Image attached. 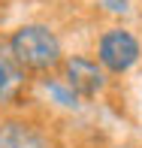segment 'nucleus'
Instances as JSON below:
<instances>
[{"label":"nucleus","mask_w":142,"mask_h":148,"mask_svg":"<svg viewBox=\"0 0 142 148\" xmlns=\"http://www.w3.org/2000/svg\"><path fill=\"white\" fill-rule=\"evenodd\" d=\"M9 55L24 70H55L60 64V39L45 24H24L9 36Z\"/></svg>","instance_id":"1"},{"label":"nucleus","mask_w":142,"mask_h":148,"mask_svg":"<svg viewBox=\"0 0 142 148\" xmlns=\"http://www.w3.org/2000/svg\"><path fill=\"white\" fill-rule=\"evenodd\" d=\"M24 88V66L9 55V49H0V100H15Z\"/></svg>","instance_id":"5"},{"label":"nucleus","mask_w":142,"mask_h":148,"mask_svg":"<svg viewBox=\"0 0 142 148\" xmlns=\"http://www.w3.org/2000/svg\"><path fill=\"white\" fill-rule=\"evenodd\" d=\"M64 85L70 88L76 97H94L97 91H103L106 85V73L100 64H94L91 58H67L64 60Z\"/></svg>","instance_id":"3"},{"label":"nucleus","mask_w":142,"mask_h":148,"mask_svg":"<svg viewBox=\"0 0 142 148\" xmlns=\"http://www.w3.org/2000/svg\"><path fill=\"white\" fill-rule=\"evenodd\" d=\"M106 6L115 9V12H124V9H127V0H106Z\"/></svg>","instance_id":"6"},{"label":"nucleus","mask_w":142,"mask_h":148,"mask_svg":"<svg viewBox=\"0 0 142 148\" xmlns=\"http://www.w3.org/2000/svg\"><path fill=\"white\" fill-rule=\"evenodd\" d=\"M0 148H49V142L33 124L0 121Z\"/></svg>","instance_id":"4"},{"label":"nucleus","mask_w":142,"mask_h":148,"mask_svg":"<svg viewBox=\"0 0 142 148\" xmlns=\"http://www.w3.org/2000/svg\"><path fill=\"white\" fill-rule=\"evenodd\" d=\"M97 58H100V66H106L109 73H127L139 60V42L130 30L112 27L100 36Z\"/></svg>","instance_id":"2"}]
</instances>
